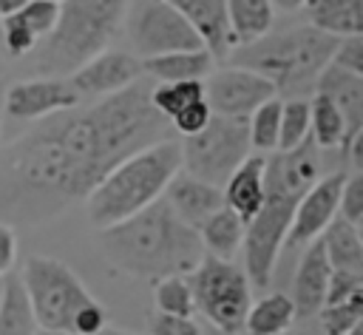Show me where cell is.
<instances>
[{
    "label": "cell",
    "instance_id": "cell-36",
    "mask_svg": "<svg viewBox=\"0 0 363 335\" xmlns=\"http://www.w3.org/2000/svg\"><path fill=\"white\" fill-rule=\"evenodd\" d=\"M150 335H201V326L196 324V318L153 312L150 315Z\"/></svg>",
    "mask_w": 363,
    "mask_h": 335
},
{
    "label": "cell",
    "instance_id": "cell-2",
    "mask_svg": "<svg viewBox=\"0 0 363 335\" xmlns=\"http://www.w3.org/2000/svg\"><path fill=\"white\" fill-rule=\"evenodd\" d=\"M318 179H320V156L312 139H306L292 150H272V156H267V168H264L267 196L258 213L247 221L244 244H241L244 273L252 287H267L272 281V270L286 241L295 204Z\"/></svg>",
    "mask_w": 363,
    "mask_h": 335
},
{
    "label": "cell",
    "instance_id": "cell-17",
    "mask_svg": "<svg viewBox=\"0 0 363 335\" xmlns=\"http://www.w3.org/2000/svg\"><path fill=\"white\" fill-rule=\"evenodd\" d=\"M167 6H173L201 37L204 48L218 60L227 62L230 51H233V37L227 28V6L224 0H164Z\"/></svg>",
    "mask_w": 363,
    "mask_h": 335
},
{
    "label": "cell",
    "instance_id": "cell-46",
    "mask_svg": "<svg viewBox=\"0 0 363 335\" xmlns=\"http://www.w3.org/2000/svg\"><path fill=\"white\" fill-rule=\"evenodd\" d=\"M201 335H238V332H224V329H216V326H210V329H201Z\"/></svg>",
    "mask_w": 363,
    "mask_h": 335
},
{
    "label": "cell",
    "instance_id": "cell-5",
    "mask_svg": "<svg viewBox=\"0 0 363 335\" xmlns=\"http://www.w3.org/2000/svg\"><path fill=\"white\" fill-rule=\"evenodd\" d=\"M337 45L340 40L312 26H298L278 34L269 31L250 45H238L227 60L267 77L275 85V94H284L286 99H306V94H315L320 71L335 60Z\"/></svg>",
    "mask_w": 363,
    "mask_h": 335
},
{
    "label": "cell",
    "instance_id": "cell-45",
    "mask_svg": "<svg viewBox=\"0 0 363 335\" xmlns=\"http://www.w3.org/2000/svg\"><path fill=\"white\" fill-rule=\"evenodd\" d=\"M96 335H136V332H125V329H111V326H105V329L96 332Z\"/></svg>",
    "mask_w": 363,
    "mask_h": 335
},
{
    "label": "cell",
    "instance_id": "cell-27",
    "mask_svg": "<svg viewBox=\"0 0 363 335\" xmlns=\"http://www.w3.org/2000/svg\"><path fill=\"white\" fill-rule=\"evenodd\" d=\"M309 139L318 148H343L346 142V122L335 102L323 94H312L309 99Z\"/></svg>",
    "mask_w": 363,
    "mask_h": 335
},
{
    "label": "cell",
    "instance_id": "cell-9",
    "mask_svg": "<svg viewBox=\"0 0 363 335\" xmlns=\"http://www.w3.org/2000/svg\"><path fill=\"white\" fill-rule=\"evenodd\" d=\"M187 281L193 290L196 312H201L210 321V326L224 332L244 329V318L252 304V284L244 267L204 256L199 267L187 275Z\"/></svg>",
    "mask_w": 363,
    "mask_h": 335
},
{
    "label": "cell",
    "instance_id": "cell-18",
    "mask_svg": "<svg viewBox=\"0 0 363 335\" xmlns=\"http://www.w3.org/2000/svg\"><path fill=\"white\" fill-rule=\"evenodd\" d=\"M264 168H267V156H264V153H250V156L230 173V179L221 185L224 207H230L235 216H241L244 224H247V221L258 213V207L264 204V196H267Z\"/></svg>",
    "mask_w": 363,
    "mask_h": 335
},
{
    "label": "cell",
    "instance_id": "cell-40",
    "mask_svg": "<svg viewBox=\"0 0 363 335\" xmlns=\"http://www.w3.org/2000/svg\"><path fill=\"white\" fill-rule=\"evenodd\" d=\"M343 150H346V156H349L352 168H354L357 173H363V128H357V131L346 139Z\"/></svg>",
    "mask_w": 363,
    "mask_h": 335
},
{
    "label": "cell",
    "instance_id": "cell-51",
    "mask_svg": "<svg viewBox=\"0 0 363 335\" xmlns=\"http://www.w3.org/2000/svg\"><path fill=\"white\" fill-rule=\"evenodd\" d=\"M51 3H62V0H51Z\"/></svg>",
    "mask_w": 363,
    "mask_h": 335
},
{
    "label": "cell",
    "instance_id": "cell-1",
    "mask_svg": "<svg viewBox=\"0 0 363 335\" xmlns=\"http://www.w3.org/2000/svg\"><path fill=\"white\" fill-rule=\"evenodd\" d=\"M153 82L99 97L37 119L0 150V221L43 224L85 199L122 159L170 139V122L150 102Z\"/></svg>",
    "mask_w": 363,
    "mask_h": 335
},
{
    "label": "cell",
    "instance_id": "cell-42",
    "mask_svg": "<svg viewBox=\"0 0 363 335\" xmlns=\"http://www.w3.org/2000/svg\"><path fill=\"white\" fill-rule=\"evenodd\" d=\"M6 71H3V62H0V131H3V116H6Z\"/></svg>",
    "mask_w": 363,
    "mask_h": 335
},
{
    "label": "cell",
    "instance_id": "cell-7",
    "mask_svg": "<svg viewBox=\"0 0 363 335\" xmlns=\"http://www.w3.org/2000/svg\"><path fill=\"white\" fill-rule=\"evenodd\" d=\"M17 273L28 292L37 326L65 335H96L108 326L105 307L68 264L48 256H28Z\"/></svg>",
    "mask_w": 363,
    "mask_h": 335
},
{
    "label": "cell",
    "instance_id": "cell-47",
    "mask_svg": "<svg viewBox=\"0 0 363 335\" xmlns=\"http://www.w3.org/2000/svg\"><path fill=\"white\" fill-rule=\"evenodd\" d=\"M343 335H363V321H357V324H354L349 332H343Z\"/></svg>",
    "mask_w": 363,
    "mask_h": 335
},
{
    "label": "cell",
    "instance_id": "cell-26",
    "mask_svg": "<svg viewBox=\"0 0 363 335\" xmlns=\"http://www.w3.org/2000/svg\"><path fill=\"white\" fill-rule=\"evenodd\" d=\"M320 241H323L332 270L363 275V250L357 238V224L346 219H332V224L320 233Z\"/></svg>",
    "mask_w": 363,
    "mask_h": 335
},
{
    "label": "cell",
    "instance_id": "cell-12",
    "mask_svg": "<svg viewBox=\"0 0 363 335\" xmlns=\"http://www.w3.org/2000/svg\"><path fill=\"white\" fill-rule=\"evenodd\" d=\"M79 105V94L65 77H31L6 88V114L14 119H45Z\"/></svg>",
    "mask_w": 363,
    "mask_h": 335
},
{
    "label": "cell",
    "instance_id": "cell-32",
    "mask_svg": "<svg viewBox=\"0 0 363 335\" xmlns=\"http://www.w3.org/2000/svg\"><path fill=\"white\" fill-rule=\"evenodd\" d=\"M320 329L326 335H343L349 332L357 321H363V290H357L354 295L335 301V304H323L320 312L315 315Z\"/></svg>",
    "mask_w": 363,
    "mask_h": 335
},
{
    "label": "cell",
    "instance_id": "cell-24",
    "mask_svg": "<svg viewBox=\"0 0 363 335\" xmlns=\"http://www.w3.org/2000/svg\"><path fill=\"white\" fill-rule=\"evenodd\" d=\"M37 318L28 301V292L20 281V273L11 270L0 278V335H31Z\"/></svg>",
    "mask_w": 363,
    "mask_h": 335
},
{
    "label": "cell",
    "instance_id": "cell-31",
    "mask_svg": "<svg viewBox=\"0 0 363 335\" xmlns=\"http://www.w3.org/2000/svg\"><path fill=\"white\" fill-rule=\"evenodd\" d=\"M309 139V99H284L281 102V128H278V148L292 150Z\"/></svg>",
    "mask_w": 363,
    "mask_h": 335
},
{
    "label": "cell",
    "instance_id": "cell-21",
    "mask_svg": "<svg viewBox=\"0 0 363 335\" xmlns=\"http://www.w3.org/2000/svg\"><path fill=\"white\" fill-rule=\"evenodd\" d=\"M216 68V57L207 48L170 51L142 60V74L156 82H182V79H207Z\"/></svg>",
    "mask_w": 363,
    "mask_h": 335
},
{
    "label": "cell",
    "instance_id": "cell-15",
    "mask_svg": "<svg viewBox=\"0 0 363 335\" xmlns=\"http://www.w3.org/2000/svg\"><path fill=\"white\" fill-rule=\"evenodd\" d=\"M329 278H332V264L326 258L323 241L320 236L312 238L301 256L298 273H295V284H292V304L298 318H315L326 301V290H329Z\"/></svg>",
    "mask_w": 363,
    "mask_h": 335
},
{
    "label": "cell",
    "instance_id": "cell-30",
    "mask_svg": "<svg viewBox=\"0 0 363 335\" xmlns=\"http://www.w3.org/2000/svg\"><path fill=\"white\" fill-rule=\"evenodd\" d=\"M281 102L278 97L267 99L247 116L250 128V148L258 153H272L278 148V128H281Z\"/></svg>",
    "mask_w": 363,
    "mask_h": 335
},
{
    "label": "cell",
    "instance_id": "cell-35",
    "mask_svg": "<svg viewBox=\"0 0 363 335\" xmlns=\"http://www.w3.org/2000/svg\"><path fill=\"white\" fill-rule=\"evenodd\" d=\"M210 116H213V111H210L207 99L193 102L190 108H184L182 114H176V116L170 119V131H173V133H182V136H193V133H199V131L210 122Z\"/></svg>",
    "mask_w": 363,
    "mask_h": 335
},
{
    "label": "cell",
    "instance_id": "cell-38",
    "mask_svg": "<svg viewBox=\"0 0 363 335\" xmlns=\"http://www.w3.org/2000/svg\"><path fill=\"white\" fill-rule=\"evenodd\" d=\"M332 62H337L340 68H349V71H354L357 77H363V34H360V37L340 40V45H337Z\"/></svg>",
    "mask_w": 363,
    "mask_h": 335
},
{
    "label": "cell",
    "instance_id": "cell-25",
    "mask_svg": "<svg viewBox=\"0 0 363 335\" xmlns=\"http://www.w3.org/2000/svg\"><path fill=\"white\" fill-rule=\"evenodd\" d=\"M298 321L295 304L286 292H267L250 304L244 329L250 335H284Z\"/></svg>",
    "mask_w": 363,
    "mask_h": 335
},
{
    "label": "cell",
    "instance_id": "cell-23",
    "mask_svg": "<svg viewBox=\"0 0 363 335\" xmlns=\"http://www.w3.org/2000/svg\"><path fill=\"white\" fill-rule=\"evenodd\" d=\"M244 219L235 216L230 207H218L201 227H199V238L204 247V256L221 258V261H233V256L241 250L244 244Z\"/></svg>",
    "mask_w": 363,
    "mask_h": 335
},
{
    "label": "cell",
    "instance_id": "cell-48",
    "mask_svg": "<svg viewBox=\"0 0 363 335\" xmlns=\"http://www.w3.org/2000/svg\"><path fill=\"white\" fill-rule=\"evenodd\" d=\"M31 335H65V332H54V329H43V326H37Z\"/></svg>",
    "mask_w": 363,
    "mask_h": 335
},
{
    "label": "cell",
    "instance_id": "cell-10",
    "mask_svg": "<svg viewBox=\"0 0 363 335\" xmlns=\"http://www.w3.org/2000/svg\"><path fill=\"white\" fill-rule=\"evenodd\" d=\"M133 57L147 60L170 51L204 48L199 31L164 0H133L125 14Z\"/></svg>",
    "mask_w": 363,
    "mask_h": 335
},
{
    "label": "cell",
    "instance_id": "cell-28",
    "mask_svg": "<svg viewBox=\"0 0 363 335\" xmlns=\"http://www.w3.org/2000/svg\"><path fill=\"white\" fill-rule=\"evenodd\" d=\"M204 99V79H182V82H153L150 102L170 122L176 114Z\"/></svg>",
    "mask_w": 363,
    "mask_h": 335
},
{
    "label": "cell",
    "instance_id": "cell-14",
    "mask_svg": "<svg viewBox=\"0 0 363 335\" xmlns=\"http://www.w3.org/2000/svg\"><path fill=\"white\" fill-rule=\"evenodd\" d=\"M343 176L346 173H329L320 176L295 204L292 213V224L286 233L284 244L292 247H306L312 238H318L332 219H337V202H340V187H343Z\"/></svg>",
    "mask_w": 363,
    "mask_h": 335
},
{
    "label": "cell",
    "instance_id": "cell-8",
    "mask_svg": "<svg viewBox=\"0 0 363 335\" xmlns=\"http://www.w3.org/2000/svg\"><path fill=\"white\" fill-rule=\"evenodd\" d=\"M179 148H182V170L216 187H221L252 150L247 119L218 116V114H213L199 133L182 136Z\"/></svg>",
    "mask_w": 363,
    "mask_h": 335
},
{
    "label": "cell",
    "instance_id": "cell-29",
    "mask_svg": "<svg viewBox=\"0 0 363 335\" xmlns=\"http://www.w3.org/2000/svg\"><path fill=\"white\" fill-rule=\"evenodd\" d=\"M153 304H156V312L193 318L196 315V301H193V290H190L187 275L156 278L153 281Z\"/></svg>",
    "mask_w": 363,
    "mask_h": 335
},
{
    "label": "cell",
    "instance_id": "cell-49",
    "mask_svg": "<svg viewBox=\"0 0 363 335\" xmlns=\"http://www.w3.org/2000/svg\"><path fill=\"white\" fill-rule=\"evenodd\" d=\"M357 238H360V250H363V221L357 224Z\"/></svg>",
    "mask_w": 363,
    "mask_h": 335
},
{
    "label": "cell",
    "instance_id": "cell-44",
    "mask_svg": "<svg viewBox=\"0 0 363 335\" xmlns=\"http://www.w3.org/2000/svg\"><path fill=\"white\" fill-rule=\"evenodd\" d=\"M275 9H284V11H295V9H303L306 0H269Z\"/></svg>",
    "mask_w": 363,
    "mask_h": 335
},
{
    "label": "cell",
    "instance_id": "cell-50",
    "mask_svg": "<svg viewBox=\"0 0 363 335\" xmlns=\"http://www.w3.org/2000/svg\"><path fill=\"white\" fill-rule=\"evenodd\" d=\"M0 40H3V17H0Z\"/></svg>",
    "mask_w": 363,
    "mask_h": 335
},
{
    "label": "cell",
    "instance_id": "cell-34",
    "mask_svg": "<svg viewBox=\"0 0 363 335\" xmlns=\"http://www.w3.org/2000/svg\"><path fill=\"white\" fill-rule=\"evenodd\" d=\"M337 213H340V219H346L352 224H360L363 221V173L343 176Z\"/></svg>",
    "mask_w": 363,
    "mask_h": 335
},
{
    "label": "cell",
    "instance_id": "cell-13",
    "mask_svg": "<svg viewBox=\"0 0 363 335\" xmlns=\"http://www.w3.org/2000/svg\"><path fill=\"white\" fill-rule=\"evenodd\" d=\"M142 74V60L133 57L130 51H116V48H105L96 57H91L88 62H82L77 71H71L65 79L71 82V88L82 97H108L116 94L128 85H133Z\"/></svg>",
    "mask_w": 363,
    "mask_h": 335
},
{
    "label": "cell",
    "instance_id": "cell-22",
    "mask_svg": "<svg viewBox=\"0 0 363 335\" xmlns=\"http://www.w3.org/2000/svg\"><path fill=\"white\" fill-rule=\"evenodd\" d=\"M227 6V28L233 37V48L250 45L272 31L275 6L269 0H224Z\"/></svg>",
    "mask_w": 363,
    "mask_h": 335
},
{
    "label": "cell",
    "instance_id": "cell-43",
    "mask_svg": "<svg viewBox=\"0 0 363 335\" xmlns=\"http://www.w3.org/2000/svg\"><path fill=\"white\" fill-rule=\"evenodd\" d=\"M26 6V0H0V17H9L14 11H20Z\"/></svg>",
    "mask_w": 363,
    "mask_h": 335
},
{
    "label": "cell",
    "instance_id": "cell-6",
    "mask_svg": "<svg viewBox=\"0 0 363 335\" xmlns=\"http://www.w3.org/2000/svg\"><path fill=\"white\" fill-rule=\"evenodd\" d=\"M130 0H62L54 31L34 48L40 77H68L111 45Z\"/></svg>",
    "mask_w": 363,
    "mask_h": 335
},
{
    "label": "cell",
    "instance_id": "cell-37",
    "mask_svg": "<svg viewBox=\"0 0 363 335\" xmlns=\"http://www.w3.org/2000/svg\"><path fill=\"white\" fill-rule=\"evenodd\" d=\"M357 290H363V275L332 270V278H329V290H326V301H323V304H335V301H343V298L354 295Z\"/></svg>",
    "mask_w": 363,
    "mask_h": 335
},
{
    "label": "cell",
    "instance_id": "cell-19",
    "mask_svg": "<svg viewBox=\"0 0 363 335\" xmlns=\"http://www.w3.org/2000/svg\"><path fill=\"white\" fill-rule=\"evenodd\" d=\"M315 91L329 97L335 102V108L340 111V116L346 122V139L357 128H363V77H357L349 68H340L337 62H329L320 71V77L315 82Z\"/></svg>",
    "mask_w": 363,
    "mask_h": 335
},
{
    "label": "cell",
    "instance_id": "cell-41",
    "mask_svg": "<svg viewBox=\"0 0 363 335\" xmlns=\"http://www.w3.org/2000/svg\"><path fill=\"white\" fill-rule=\"evenodd\" d=\"M284 335H326L318 324V318H298Z\"/></svg>",
    "mask_w": 363,
    "mask_h": 335
},
{
    "label": "cell",
    "instance_id": "cell-33",
    "mask_svg": "<svg viewBox=\"0 0 363 335\" xmlns=\"http://www.w3.org/2000/svg\"><path fill=\"white\" fill-rule=\"evenodd\" d=\"M23 28L31 31V37L37 43H43L54 26H57V17H60V3H51V0H26V6L20 11L11 14Z\"/></svg>",
    "mask_w": 363,
    "mask_h": 335
},
{
    "label": "cell",
    "instance_id": "cell-39",
    "mask_svg": "<svg viewBox=\"0 0 363 335\" xmlns=\"http://www.w3.org/2000/svg\"><path fill=\"white\" fill-rule=\"evenodd\" d=\"M17 264V230L9 221H0V278L9 275Z\"/></svg>",
    "mask_w": 363,
    "mask_h": 335
},
{
    "label": "cell",
    "instance_id": "cell-4",
    "mask_svg": "<svg viewBox=\"0 0 363 335\" xmlns=\"http://www.w3.org/2000/svg\"><path fill=\"white\" fill-rule=\"evenodd\" d=\"M179 170L182 148L173 136L130 153L85 196L91 224L96 230H105L150 207L164 196L170 179Z\"/></svg>",
    "mask_w": 363,
    "mask_h": 335
},
{
    "label": "cell",
    "instance_id": "cell-20",
    "mask_svg": "<svg viewBox=\"0 0 363 335\" xmlns=\"http://www.w3.org/2000/svg\"><path fill=\"white\" fill-rule=\"evenodd\" d=\"M303 14L312 28L335 40L363 34V0H306Z\"/></svg>",
    "mask_w": 363,
    "mask_h": 335
},
{
    "label": "cell",
    "instance_id": "cell-11",
    "mask_svg": "<svg viewBox=\"0 0 363 335\" xmlns=\"http://www.w3.org/2000/svg\"><path fill=\"white\" fill-rule=\"evenodd\" d=\"M272 97H278L275 85L258 71L244 65L224 62L221 68H213L210 77L204 79V99L210 111L218 116L247 119L258 105H264Z\"/></svg>",
    "mask_w": 363,
    "mask_h": 335
},
{
    "label": "cell",
    "instance_id": "cell-3",
    "mask_svg": "<svg viewBox=\"0 0 363 335\" xmlns=\"http://www.w3.org/2000/svg\"><path fill=\"white\" fill-rule=\"evenodd\" d=\"M102 256L122 273L136 278L190 275L204 258L199 230L187 227L164 199L136 216L99 230Z\"/></svg>",
    "mask_w": 363,
    "mask_h": 335
},
{
    "label": "cell",
    "instance_id": "cell-16",
    "mask_svg": "<svg viewBox=\"0 0 363 335\" xmlns=\"http://www.w3.org/2000/svg\"><path fill=\"white\" fill-rule=\"evenodd\" d=\"M162 199L193 230H199L218 207H224L221 187H216L210 182H201V179H196V176H190L184 170H179L170 179V185H167V190H164Z\"/></svg>",
    "mask_w": 363,
    "mask_h": 335
}]
</instances>
